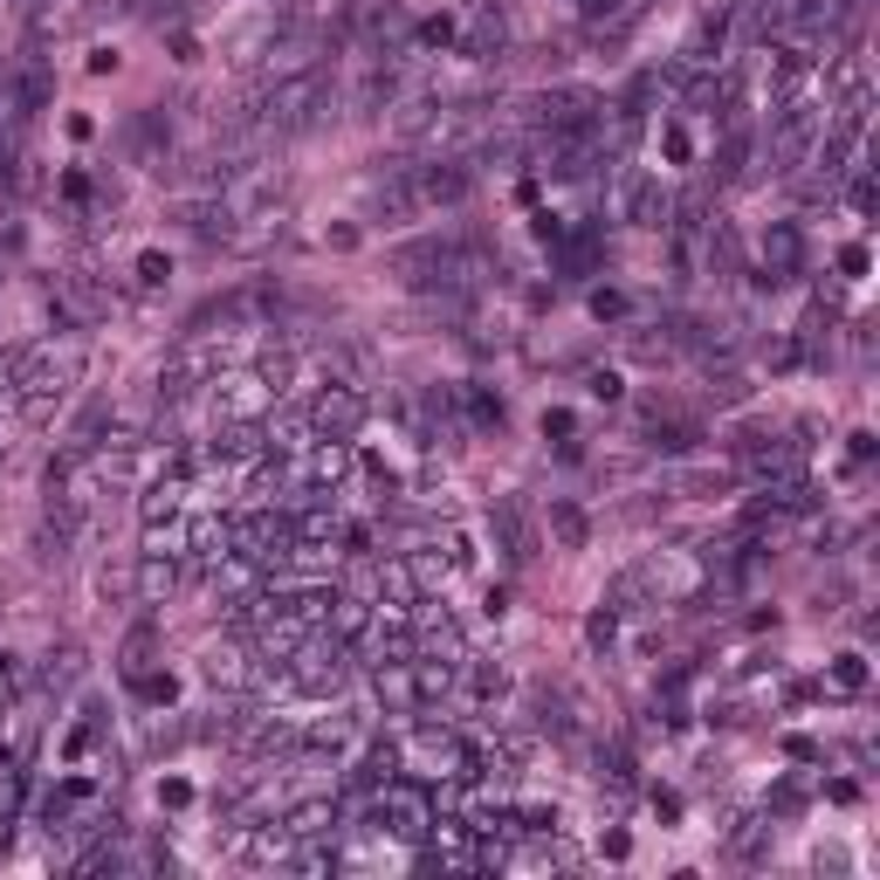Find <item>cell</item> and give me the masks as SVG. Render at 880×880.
Wrapping results in <instances>:
<instances>
[{
  "mask_svg": "<svg viewBox=\"0 0 880 880\" xmlns=\"http://www.w3.org/2000/svg\"><path fill=\"white\" fill-rule=\"evenodd\" d=\"M290 832H296V839H324V832H338V805H331V798H310L303 812H290Z\"/></svg>",
  "mask_w": 880,
  "mask_h": 880,
  "instance_id": "obj_9",
  "label": "cell"
},
{
  "mask_svg": "<svg viewBox=\"0 0 880 880\" xmlns=\"http://www.w3.org/2000/svg\"><path fill=\"white\" fill-rule=\"evenodd\" d=\"M591 310H598V316H626V296H613V290H598V296H591Z\"/></svg>",
  "mask_w": 880,
  "mask_h": 880,
  "instance_id": "obj_19",
  "label": "cell"
},
{
  "mask_svg": "<svg viewBox=\"0 0 880 880\" xmlns=\"http://www.w3.org/2000/svg\"><path fill=\"white\" fill-rule=\"evenodd\" d=\"M661 145H667V158H688V131H682V125H667V138H661Z\"/></svg>",
  "mask_w": 880,
  "mask_h": 880,
  "instance_id": "obj_21",
  "label": "cell"
},
{
  "mask_svg": "<svg viewBox=\"0 0 880 880\" xmlns=\"http://www.w3.org/2000/svg\"><path fill=\"white\" fill-rule=\"evenodd\" d=\"M468 193V173L461 166H427L420 173V199H461Z\"/></svg>",
  "mask_w": 880,
  "mask_h": 880,
  "instance_id": "obj_11",
  "label": "cell"
},
{
  "mask_svg": "<svg viewBox=\"0 0 880 880\" xmlns=\"http://www.w3.org/2000/svg\"><path fill=\"white\" fill-rule=\"evenodd\" d=\"M468 420L475 427H502V399L496 392H468Z\"/></svg>",
  "mask_w": 880,
  "mask_h": 880,
  "instance_id": "obj_17",
  "label": "cell"
},
{
  "mask_svg": "<svg viewBox=\"0 0 880 880\" xmlns=\"http://www.w3.org/2000/svg\"><path fill=\"white\" fill-rule=\"evenodd\" d=\"M372 825H379V832H392V839H420V832L433 825V812H427V791H413L407 778L379 784V798H372Z\"/></svg>",
  "mask_w": 880,
  "mask_h": 880,
  "instance_id": "obj_2",
  "label": "cell"
},
{
  "mask_svg": "<svg viewBox=\"0 0 880 880\" xmlns=\"http://www.w3.org/2000/svg\"><path fill=\"white\" fill-rule=\"evenodd\" d=\"M764 262H771V283L798 275V262H805V234H798L791 221H778V227L764 234Z\"/></svg>",
  "mask_w": 880,
  "mask_h": 880,
  "instance_id": "obj_8",
  "label": "cell"
},
{
  "mask_svg": "<svg viewBox=\"0 0 880 880\" xmlns=\"http://www.w3.org/2000/svg\"><path fill=\"white\" fill-rule=\"evenodd\" d=\"M743 158H750V138H743V131H730V138H723V151H715L708 166H715V179H736V173H743Z\"/></svg>",
  "mask_w": 880,
  "mask_h": 880,
  "instance_id": "obj_13",
  "label": "cell"
},
{
  "mask_svg": "<svg viewBox=\"0 0 880 880\" xmlns=\"http://www.w3.org/2000/svg\"><path fill=\"white\" fill-rule=\"evenodd\" d=\"M832 688H839V695H860V688H867V654H839V661H832Z\"/></svg>",
  "mask_w": 880,
  "mask_h": 880,
  "instance_id": "obj_12",
  "label": "cell"
},
{
  "mask_svg": "<svg viewBox=\"0 0 880 880\" xmlns=\"http://www.w3.org/2000/svg\"><path fill=\"white\" fill-rule=\"evenodd\" d=\"M853 207H860V214H873V179H867V173L853 179Z\"/></svg>",
  "mask_w": 880,
  "mask_h": 880,
  "instance_id": "obj_22",
  "label": "cell"
},
{
  "mask_svg": "<svg viewBox=\"0 0 880 880\" xmlns=\"http://www.w3.org/2000/svg\"><path fill=\"white\" fill-rule=\"evenodd\" d=\"M585 633H591V647H606V639H613V613H591V626H585Z\"/></svg>",
  "mask_w": 880,
  "mask_h": 880,
  "instance_id": "obj_20",
  "label": "cell"
},
{
  "mask_svg": "<svg viewBox=\"0 0 880 880\" xmlns=\"http://www.w3.org/2000/svg\"><path fill=\"white\" fill-rule=\"evenodd\" d=\"M771 145H778L784 166H798V158L819 145V110H812V104H798V97H784V104H778V131H771Z\"/></svg>",
  "mask_w": 880,
  "mask_h": 880,
  "instance_id": "obj_4",
  "label": "cell"
},
{
  "mask_svg": "<svg viewBox=\"0 0 880 880\" xmlns=\"http://www.w3.org/2000/svg\"><path fill=\"white\" fill-rule=\"evenodd\" d=\"M654 448H667V454H682V448H695V427H682V420H654Z\"/></svg>",
  "mask_w": 880,
  "mask_h": 880,
  "instance_id": "obj_16",
  "label": "cell"
},
{
  "mask_svg": "<svg viewBox=\"0 0 880 880\" xmlns=\"http://www.w3.org/2000/svg\"><path fill=\"white\" fill-rule=\"evenodd\" d=\"M544 125L557 138H591L598 131V97L591 90H557V97H544Z\"/></svg>",
  "mask_w": 880,
  "mask_h": 880,
  "instance_id": "obj_6",
  "label": "cell"
},
{
  "mask_svg": "<svg viewBox=\"0 0 880 880\" xmlns=\"http://www.w3.org/2000/svg\"><path fill=\"white\" fill-rule=\"evenodd\" d=\"M448 695H461V702H475V708H489V702H502V695H509V674H502L496 661L461 654V661H454V688H448Z\"/></svg>",
  "mask_w": 880,
  "mask_h": 880,
  "instance_id": "obj_7",
  "label": "cell"
},
{
  "mask_svg": "<svg viewBox=\"0 0 880 880\" xmlns=\"http://www.w3.org/2000/svg\"><path fill=\"white\" fill-rule=\"evenodd\" d=\"M585 392H591V399H619V372H591Z\"/></svg>",
  "mask_w": 880,
  "mask_h": 880,
  "instance_id": "obj_18",
  "label": "cell"
},
{
  "mask_svg": "<svg viewBox=\"0 0 880 880\" xmlns=\"http://www.w3.org/2000/svg\"><path fill=\"white\" fill-rule=\"evenodd\" d=\"M565 268H571V275H591V268H598V242H591V234L565 242Z\"/></svg>",
  "mask_w": 880,
  "mask_h": 880,
  "instance_id": "obj_15",
  "label": "cell"
},
{
  "mask_svg": "<svg viewBox=\"0 0 880 880\" xmlns=\"http://www.w3.org/2000/svg\"><path fill=\"white\" fill-rule=\"evenodd\" d=\"M550 530H557V544H565V550H578V544H585V516H578L571 502H557V509H550Z\"/></svg>",
  "mask_w": 880,
  "mask_h": 880,
  "instance_id": "obj_14",
  "label": "cell"
},
{
  "mask_svg": "<svg viewBox=\"0 0 880 880\" xmlns=\"http://www.w3.org/2000/svg\"><path fill=\"white\" fill-rule=\"evenodd\" d=\"M303 420H310V433H324V440H351L358 427H365V399H358L351 385H324L310 399Z\"/></svg>",
  "mask_w": 880,
  "mask_h": 880,
  "instance_id": "obj_3",
  "label": "cell"
},
{
  "mask_svg": "<svg viewBox=\"0 0 880 880\" xmlns=\"http://www.w3.org/2000/svg\"><path fill=\"white\" fill-rule=\"evenodd\" d=\"M275 674H283L296 695H338V688H344V674H351V661H344V633L310 626L296 647L275 661Z\"/></svg>",
  "mask_w": 880,
  "mask_h": 880,
  "instance_id": "obj_1",
  "label": "cell"
},
{
  "mask_svg": "<svg viewBox=\"0 0 880 880\" xmlns=\"http://www.w3.org/2000/svg\"><path fill=\"white\" fill-rule=\"evenodd\" d=\"M619 214H626L633 227H661V221L674 214V199H667L661 173H626V186H619Z\"/></svg>",
  "mask_w": 880,
  "mask_h": 880,
  "instance_id": "obj_5",
  "label": "cell"
},
{
  "mask_svg": "<svg viewBox=\"0 0 880 880\" xmlns=\"http://www.w3.org/2000/svg\"><path fill=\"white\" fill-rule=\"evenodd\" d=\"M489 524H496L502 550L516 557V565H524V557H530V537H524V509H516V502H496V516H489Z\"/></svg>",
  "mask_w": 880,
  "mask_h": 880,
  "instance_id": "obj_10",
  "label": "cell"
}]
</instances>
